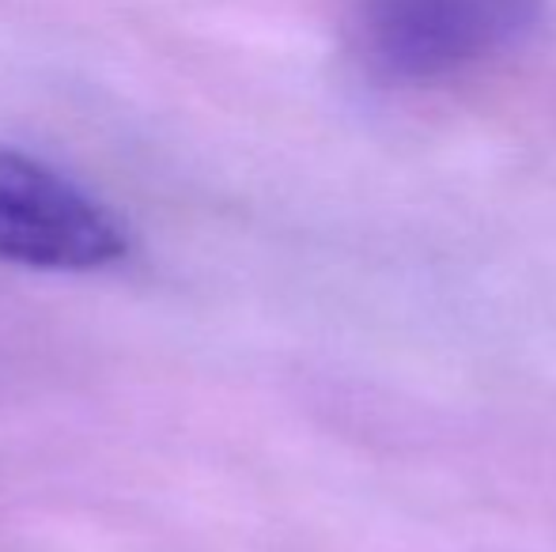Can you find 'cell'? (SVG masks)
Returning <instances> with one entry per match:
<instances>
[{"label":"cell","instance_id":"6da1fadb","mask_svg":"<svg viewBox=\"0 0 556 552\" xmlns=\"http://www.w3.org/2000/svg\"><path fill=\"white\" fill-rule=\"evenodd\" d=\"M545 0H352L349 46L387 84H432L504 53Z\"/></svg>","mask_w":556,"mask_h":552},{"label":"cell","instance_id":"7a4b0ae2","mask_svg":"<svg viewBox=\"0 0 556 552\" xmlns=\"http://www.w3.org/2000/svg\"><path fill=\"white\" fill-rule=\"evenodd\" d=\"M129 254L122 216L73 178L0 147V261L50 273H96Z\"/></svg>","mask_w":556,"mask_h":552}]
</instances>
